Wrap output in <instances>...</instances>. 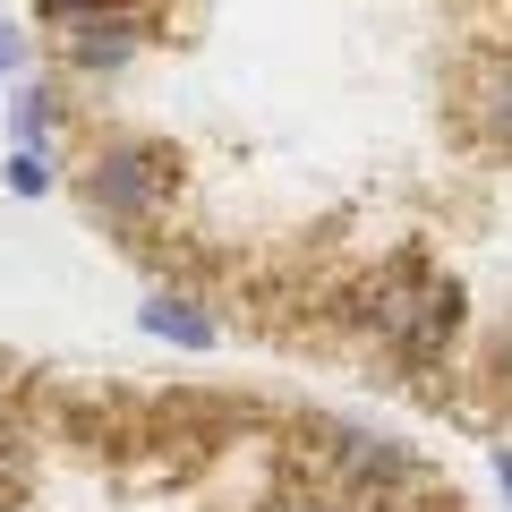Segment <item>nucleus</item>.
I'll use <instances>...</instances> for the list:
<instances>
[{"label":"nucleus","instance_id":"6e6552de","mask_svg":"<svg viewBox=\"0 0 512 512\" xmlns=\"http://www.w3.org/2000/svg\"><path fill=\"white\" fill-rule=\"evenodd\" d=\"M26 69V35H18V18H0V77H18Z\"/></svg>","mask_w":512,"mask_h":512},{"label":"nucleus","instance_id":"f257e3e1","mask_svg":"<svg viewBox=\"0 0 512 512\" xmlns=\"http://www.w3.org/2000/svg\"><path fill=\"white\" fill-rule=\"evenodd\" d=\"M171 188H180V154H171L163 137H111V146L94 154V171H86L94 214H111V222H146V214H163Z\"/></svg>","mask_w":512,"mask_h":512},{"label":"nucleus","instance_id":"9d476101","mask_svg":"<svg viewBox=\"0 0 512 512\" xmlns=\"http://www.w3.org/2000/svg\"><path fill=\"white\" fill-rule=\"evenodd\" d=\"M495 478H504V487H512V444H504V453H495Z\"/></svg>","mask_w":512,"mask_h":512},{"label":"nucleus","instance_id":"20e7f679","mask_svg":"<svg viewBox=\"0 0 512 512\" xmlns=\"http://www.w3.org/2000/svg\"><path fill=\"white\" fill-rule=\"evenodd\" d=\"M137 325H146L154 333V342H171V350H214L222 342V325H214V316H205L197 308V299H146V308H137Z\"/></svg>","mask_w":512,"mask_h":512},{"label":"nucleus","instance_id":"9b49d317","mask_svg":"<svg viewBox=\"0 0 512 512\" xmlns=\"http://www.w3.org/2000/svg\"><path fill=\"white\" fill-rule=\"evenodd\" d=\"M103 9H137V0H103Z\"/></svg>","mask_w":512,"mask_h":512},{"label":"nucleus","instance_id":"7ed1b4c3","mask_svg":"<svg viewBox=\"0 0 512 512\" xmlns=\"http://www.w3.org/2000/svg\"><path fill=\"white\" fill-rule=\"evenodd\" d=\"M137 52H146V26H137V9H86V18H69V60H77L86 77L128 69Z\"/></svg>","mask_w":512,"mask_h":512},{"label":"nucleus","instance_id":"39448f33","mask_svg":"<svg viewBox=\"0 0 512 512\" xmlns=\"http://www.w3.org/2000/svg\"><path fill=\"white\" fill-rule=\"evenodd\" d=\"M470 111H478V128H487L495 146L512 154V60H487V69H478V86H470Z\"/></svg>","mask_w":512,"mask_h":512},{"label":"nucleus","instance_id":"423d86ee","mask_svg":"<svg viewBox=\"0 0 512 512\" xmlns=\"http://www.w3.org/2000/svg\"><path fill=\"white\" fill-rule=\"evenodd\" d=\"M9 120H18V146H43L52 120H60V94H52V86H26L18 103H9Z\"/></svg>","mask_w":512,"mask_h":512},{"label":"nucleus","instance_id":"1a4fd4ad","mask_svg":"<svg viewBox=\"0 0 512 512\" xmlns=\"http://www.w3.org/2000/svg\"><path fill=\"white\" fill-rule=\"evenodd\" d=\"M86 9H103V0H35V18H52V26H69V18H86Z\"/></svg>","mask_w":512,"mask_h":512},{"label":"nucleus","instance_id":"f8f14e48","mask_svg":"<svg viewBox=\"0 0 512 512\" xmlns=\"http://www.w3.org/2000/svg\"><path fill=\"white\" fill-rule=\"evenodd\" d=\"M0 86H9V77H0Z\"/></svg>","mask_w":512,"mask_h":512},{"label":"nucleus","instance_id":"0eeeda50","mask_svg":"<svg viewBox=\"0 0 512 512\" xmlns=\"http://www.w3.org/2000/svg\"><path fill=\"white\" fill-rule=\"evenodd\" d=\"M43 188H52V154L18 146V154H9V197H43Z\"/></svg>","mask_w":512,"mask_h":512},{"label":"nucleus","instance_id":"f03ea898","mask_svg":"<svg viewBox=\"0 0 512 512\" xmlns=\"http://www.w3.org/2000/svg\"><path fill=\"white\" fill-rule=\"evenodd\" d=\"M384 342L402 350V359H444L461 333V282H410V291H384L376 308Z\"/></svg>","mask_w":512,"mask_h":512}]
</instances>
